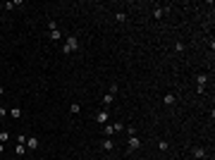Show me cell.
<instances>
[{"mask_svg": "<svg viewBox=\"0 0 215 160\" xmlns=\"http://www.w3.org/2000/svg\"><path fill=\"white\" fill-rule=\"evenodd\" d=\"M110 120V115H108V110H100L98 115H96V122H108Z\"/></svg>", "mask_w": 215, "mask_h": 160, "instance_id": "ba28073f", "label": "cell"}, {"mask_svg": "<svg viewBox=\"0 0 215 160\" xmlns=\"http://www.w3.org/2000/svg\"><path fill=\"white\" fill-rule=\"evenodd\" d=\"M158 148H160V151H167V141H158Z\"/></svg>", "mask_w": 215, "mask_h": 160, "instance_id": "44dd1931", "label": "cell"}, {"mask_svg": "<svg viewBox=\"0 0 215 160\" xmlns=\"http://www.w3.org/2000/svg\"><path fill=\"white\" fill-rule=\"evenodd\" d=\"M103 134H105V136H112V134H115V132H112V124H105V127H103Z\"/></svg>", "mask_w": 215, "mask_h": 160, "instance_id": "9a60e30c", "label": "cell"}, {"mask_svg": "<svg viewBox=\"0 0 215 160\" xmlns=\"http://www.w3.org/2000/svg\"><path fill=\"white\" fill-rule=\"evenodd\" d=\"M24 146H27L29 151H34V148H38V139H36V136H27V143H24Z\"/></svg>", "mask_w": 215, "mask_h": 160, "instance_id": "5b68a950", "label": "cell"}, {"mask_svg": "<svg viewBox=\"0 0 215 160\" xmlns=\"http://www.w3.org/2000/svg\"><path fill=\"white\" fill-rule=\"evenodd\" d=\"M191 155H194V158H206V148H203V146H194V148H191Z\"/></svg>", "mask_w": 215, "mask_h": 160, "instance_id": "277c9868", "label": "cell"}, {"mask_svg": "<svg viewBox=\"0 0 215 160\" xmlns=\"http://www.w3.org/2000/svg\"><path fill=\"white\" fill-rule=\"evenodd\" d=\"M2 93H5V86H0V96H2Z\"/></svg>", "mask_w": 215, "mask_h": 160, "instance_id": "603a6c76", "label": "cell"}, {"mask_svg": "<svg viewBox=\"0 0 215 160\" xmlns=\"http://www.w3.org/2000/svg\"><path fill=\"white\" fill-rule=\"evenodd\" d=\"M127 146H129V151H139V148H141V139H139V136H129Z\"/></svg>", "mask_w": 215, "mask_h": 160, "instance_id": "3957f363", "label": "cell"}, {"mask_svg": "<svg viewBox=\"0 0 215 160\" xmlns=\"http://www.w3.org/2000/svg\"><path fill=\"white\" fill-rule=\"evenodd\" d=\"M7 139H10V132H0V143L7 141Z\"/></svg>", "mask_w": 215, "mask_h": 160, "instance_id": "d6986e66", "label": "cell"}, {"mask_svg": "<svg viewBox=\"0 0 215 160\" xmlns=\"http://www.w3.org/2000/svg\"><path fill=\"white\" fill-rule=\"evenodd\" d=\"M124 129H127V134H129V136H136V129H134V124H124Z\"/></svg>", "mask_w": 215, "mask_h": 160, "instance_id": "2e32d148", "label": "cell"}, {"mask_svg": "<svg viewBox=\"0 0 215 160\" xmlns=\"http://www.w3.org/2000/svg\"><path fill=\"white\" fill-rule=\"evenodd\" d=\"M70 112H72V115H79V112H81V103H72Z\"/></svg>", "mask_w": 215, "mask_h": 160, "instance_id": "9c48e42d", "label": "cell"}, {"mask_svg": "<svg viewBox=\"0 0 215 160\" xmlns=\"http://www.w3.org/2000/svg\"><path fill=\"white\" fill-rule=\"evenodd\" d=\"M201 160H210V158H208V155H206V158H201Z\"/></svg>", "mask_w": 215, "mask_h": 160, "instance_id": "cb8c5ba5", "label": "cell"}, {"mask_svg": "<svg viewBox=\"0 0 215 160\" xmlns=\"http://www.w3.org/2000/svg\"><path fill=\"white\" fill-rule=\"evenodd\" d=\"M162 100H165V105H175V96H172V93H165Z\"/></svg>", "mask_w": 215, "mask_h": 160, "instance_id": "30bf717a", "label": "cell"}, {"mask_svg": "<svg viewBox=\"0 0 215 160\" xmlns=\"http://www.w3.org/2000/svg\"><path fill=\"white\" fill-rule=\"evenodd\" d=\"M122 129H124V122H115L112 124V132H122Z\"/></svg>", "mask_w": 215, "mask_h": 160, "instance_id": "e0dca14e", "label": "cell"}, {"mask_svg": "<svg viewBox=\"0 0 215 160\" xmlns=\"http://www.w3.org/2000/svg\"><path fill=\"white\" fill-rule=\"evenodd\" d=\"M112 93H105V96H103V105H110V103H112Z\"/></svg>", "mask_w": 215, "mask_h": 160, "instance_id": "5bb4252c", "label": "cell"}, {"mask_svg": "<svg viewBox=\"0 0 215 160\" xmlns=\"http://www.w3.org/2000/svg\"><path fill=\"white\" fill-rule=\"evenodd\" d=\"M2 153H5V143H0V155H2Z\"/></svg>", "mask_w": 215, "mask_h": 160, "instance_id": "7402d4cb", "label": "cell"}, {"mask_svg": "<svg viewBox=\"0 0 215 160\" xmlns=\"http://www.w3.org/2000/svg\"><path fill=\"white\" fill-rule=\"evenodd\" d=\"M115 19H117V22H124V19H127V15H124V12H117V15H115Z\"/></svg>", "mask_w": 215, "mask_h": 160, "instance_id": "ffe728a7", "label": "cell"}, {"mask_svg": "<svg viewBox=\"0 0 215 160\" xmlns=\"http://www.w3.org/2000/svg\"><path fill=\"white\" fill-rule=\"evenodd\" d=\"M103 151H112V141H110V139L103 141Z\"/></svg>", "mask_w": 215, "mask_h": 160, "instance_id": "ac0fdd59", "label": "cell"}, {"mask_svg": "<svg viewBox=\"0 0 215 160\" xmlns=\"http://www.w3.org/2000/svg\"><path fill=\"white\" fill-rule=\"evenodd\" d=\"M184 48H187V45L182 43V41H177V43H175V53H184Z\"/></svg>", "mask_w": 215, "mask_h": 160, "instance_id": "7c38bea8", "label": "cell"}, {"mask_svg": "<svg viewBox=\"0 0 215 160\" xmlns=\"http://www.w3.org/2000/svg\"><path fill=\"white\" fill-rule=\"evenodd\" d=\"M74 50H79V43H77L74 36H67V38H65V45H62V53L70 55V53H74Z\"/></svg>", "mask_w": 215, "mask_h": 160, "instance_id": "6da1fadb", "label": "cell"}, {"mask_svg": "<svg viewBox=\"0 0 215 160\" xmlns=\"http://www.w3.org/2000/svg\"><path fill=\"white\" fill-rule=\"evenodd\" d=\"M206 84H208V74L203 72V74H198V77H196V89H198V93H203V91H206Z\"/></svg>", "mask_w": 215, "mask_h": 160, "instance_id": "7a4b0ae2", "label": "cell"}, {"mask_svg": "<svg viewBox=\"0 0 215 160\" xmlns=\"http://www.w3.org/2000/svg\"><path fill=\"white\" fill-rule=\"evenodd\" d=\"M15 151H17V155H24V153H27V146H24V143H17Z\"/></svg>", "mask_w": 215, "mask_h": 160, "instance_id": "8fae6325", "label": "cell"}, {"mask_svg": "<svg viewBox=\"0 0 215 160\" xmlns=\"http://www.w3.org/2000/svg\"><path fill=\"white\" fill-rule=\"evenodd\" d=\"M48 36H50V41H62V31H60V29H53Z\"/></svg>", "mask_w": 215, "mask_h": 160, "instance_id": "8992f818", "label": "cell"}, {"mask_svg": "<svg viewBox=\"0 0 215 160\" xmlns=\"http://www.w3.org/2000/svg\"><path fill=\"white\" fill-rule=\"evenodd\" d=\"M165 12H167V7H155V10H153V19H162Z\"/></svg>", "mask_w": 215, "mask_h": 160, "instance_id": "52a82bcc", "label": "cell"}, {"mask_svg": "<svg viewBox=\"0 0 215 160\" xmlns=\"http://www.w3.org/2000/svg\"><path fill=\"white\" fill-rule=\"evenodd\" d=\"M7 115H10V117H15V120H17V117L22 115V110H19V107H12V110H10Z\"/></svg>", "mask_w": 215, "mask_h": 160, "instance_id": "4fadbf2b", "label": "cell"}]
</instances>
